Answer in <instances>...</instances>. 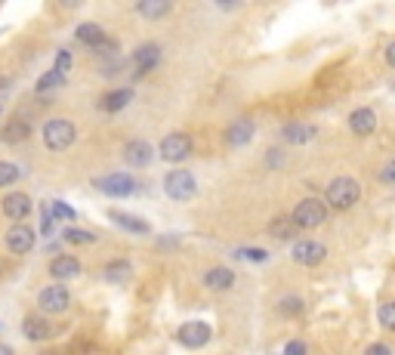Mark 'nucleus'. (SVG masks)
<instances>
[{
    "label": "nucleus",
    "instance_id": "1",
    "mask_svg": "<svg viewBox=\"0 0 395 355\" xmlns=\"http://www.w3.org/2000/svg\"><path fill=\"white\" fill-rule=\"evenodd\" d=\"M43 145L50 152H65V149H72L74 145V139H77V130H74V123L68 121V118H50L43 123Z\"/></svg>",
    "mask_w": 395,
    "mask_h": 355
},
{
    "label": "nucleus",
    "instance_id": "2",
    "mask_svg": "<svg viewBox=\"0 0 395 355\" xmlns=\"http://www.w3.org/2000/svg\"><path fill=\"white\" fill-rule=\"evenodd\" d=\"M324 198H328V204L334 207V210H349V207L359 204V198H361V185L355 182L352 176H337V180L328 185Z\"/></svg>",
    "mask_w": 395,
    "mask_h": 355
},
{
    "label": "nucleus",
    "instance_id": "3",
    "mask_svg": "<svg viewBox=\"0 0 395 355\" xmlns=\"http://www.w3.org/2000/svg\"><path fill=\"white\" fill-rule=\"evenodd\" d=\"M293 226L297 229H319L324 220H328V204L319 198H303L290 213Z\"/></svg>",
    "mask_w": 395,
    "mask_h": 355
},
{
    "label": "nucleus",
    "instance_id": "4",
    "mask_svg": "<svg viewBox=\"0 0 395 355\" xmlns=\"http://www.w3.org/2000/svg\"><path fill=\"white\" fill-rule=\"evenodd\" d=\"M37 306L43 309L46 315H62L68 306H72V293H68L65 284H46V288L37 293Z\"/></svg>",
    "mask_w": 395,
    "mask_h": 355
},
{
    "label": "nucleus",
    "instance_id": "5",
    "mask_svg": "<svg viewBox=\"0 0 395 355\" xmlns=\"http://www.w3.org/2000/svg\"><path fill=\"white\" fill-rule=\"evenodd\" d=\"M34 241H37L34 229L25 226V222H15V226H10V229H6V235H4L6 250L15 253V257H25L31 247H34Z\"/></svg>",
    "mask_w": 395,
    "mask_h": 355
},
{
    "label": "nucleus",
    "instance_id": "6",
    "mask_svg": "<svg viewBox=\"0 0 395 355\" xmlns=\"http://www.w3.org/2000/svg\"><path fill=\"white\" fill-rule=\"evenodd\" d=\"M164 192L173 201H189L198 192V182L189 170H173V173H167V180H164Z\"/></svg>",
    "mask_w": 395,
    "mask_h": 355
},
{
    "label": "nucleus",
    "instance_id": "7",
    "mask_svg": "<svg viewBox=\"0 0 395 355\" xmlns=\"http://www.w3.org/2000/svg\"><path fill=\"white\" fill-rule=\"evenodd\" d=\"M210 324L207 321H185L180 330H176V340L185 346V349H198V346L210 343Z\"/></svg>",
    "mask_w": 395,
    "mask_h": 355
},
{
    "label": "nucleus",
    "instance_id": "8",
    "mask_svg": "<svg viewBox=\"0 0 395 355\" xmlns=\"http://www.w3.org/2000/svg\"><path fill=\"white\" fill-rule=\"evenodd\" d=\"M99 192H105V195H114V198H123L130 195V192H136V180L130 173H108L102 180H93Z\"/></svg>",
    "mask_w": 395,
    "mask_h": 355
},
{
    "label": "nucleus",
    "instance_id": "9",
    "mask_svg": "<svg viewBox=\"0 0 395 355\" xmlns=\"http://www.w3.org/2000/svg\"><path fill=\"white\" fill-rule=\"evenodd\" d=\"M192 154V136L189 133H170L161 142V158L164 161H185Z\"/></svg>",
    "mask_w": 395,
    "mask_h": 355
},
{
    "label": "nucleus",
    "instance_id": "10",
    "mask_svg": "<svg viewBox=\"0 0 395 355\" xmlns=\"http://www.w3.org/2000/svg\"><path fill=\"white\" fill-rule=\"evenodd\" d=\"M290 257L300 262V266H319V262L328 257V247L321 241H312V238H306V241H297L290 250Z\"/></svg>",
    "mask_w": 395,
    "mask_h": 355
},
{
    "label": "nucleus",
    "instance_id": "11",
    "mask_svg": "<svg viewBox=\"0 0 395 355\" xmlns=\"http://www.w3.org/2000/svg\"><path fill=\"white\" fill-rule=\"evenodd\" d=\"M31 198L25 195V192H10V195L0 198V210H4V216H10L13 222H22L25 216L31 213Z\"/></svg>",
    "mask_w": 395,
    "mask_h": 355
},
{
    "label": "nucleus",
    "instance_id": "12",
    "mask_svg": "<svg viewBox=\"0 0 395 355\" xmlns=\"http://www.w3.org/2000/svg\"><path fill=\"white\" fill-rule=\"evenodd\" d=\"M161 59V46L158 43H142L139 50L133 53V68H136V77H145L152 72L154 65H158Z\"/></svg>",
    "mask_w": 395,
    "mask_h": 355
},
{
    "label": "nucleus",
    "instance_id": "13",
    "mask_svg": "<svg viewBox=\"0 0 395 355\" xmlns=\"http://www.w3.org/2000/svg\"><path fill=\"white\" fill-rule=\"evenodd\" d=\"M50 275L56 278V281H68V278H74V275H81V260L72 257V253H59L56 260L50 262Z\"/></svg>",
    "mask_w": 395,
    "mask_h": 355
},
{
    "label": "nucleus",
    "instance_id": "14",
    "mask_svg": "<svg viewBox=\"0 0 395 355\" xmlns=\"http://www.w3.org/2000/svg\"><path fill=\"white\" fill-rule=\"evenodd\" d=\"M123 161L130 167H145L152 161V145L145 139H133V142L123 145Z\"/></svg>",
    "mask_w": 395,
    "mask_h": 355
},
{
    "label": "nucleus",
    "instance_id": "15",
    "mask_svg": "<svg viewBox=\"0 0 395 355\" xmlns=\"http://www.w3.org/2000/svg\"><path fill=\"white\" fill-rule=\"evenodd\" d=\"M377 127V114L370 112V108H355L349 114V130L355 136H370Z\"/></svg>",
    "mask_w": 395,
    "mask_h": 355
},
{
    "label": "nucleus",
    "instance_id": "16",
    "mask_svg": "<svg viewBox=\"0 0 395 355\" xmlns=\"http://www.w3.org/2000/svg\"><path fill=\"white\" fill-rule=\"evenodd\" d=\"M22 334H25L28 340H34V343H41V340L53 337V328L46 319H41V315H28V319L22 321Z\"/></svg>",
    "mask_w": 395,
    "mask_h": 355
},
{
    "label": "nucleus",
    "instance_id": "17",
    "mask_svg": "<svg viewBox=\"0 0 395 355\" xmlns=\"http://www.w3.org/2000/svg\"><path fill=\"white\" fill-rule=\"evenodd\" d=\"M315 136H319V127H315V123H288V127H284V142H290V145L312 142Z\"/></svg>",
    "mask_w": 395,
    "mask_h": 355
},
{
    "label": "nucleus",
    "instance_id": "18",
    "mask_svg": "<svg viewBox=\"0 0 395 355\" xmlns=\"http://www.w3.org/2000/svg\"><path fill=\"white\" fill-rule=\"evenodd\" d=\"M28 136H31V127L25 121H10L0 127V142H6V145H19V142H25Z\"/></svg>",
    "mask_w": 395,
    "mask_h": 355
},
{
    "label": "nucleus",
    "instance_id": "19",
    "mask_svg": "<svg viewBox=\"0 0 395 355\" xmlns=\"http://www.w3.org/2000/svg\"><path fill=\"white\" fill-rule=\"evenodd\" d=\"M204 284L210 290H229L232 284H235V272L226 266H216V269H210V272H204Z\"/></svg>",
    "mask_w": 395,
    "mask_h": 355
},
{
    "label": "nucleus",
    "instance_id": "20",
    "mask_svg": "<svg viewBox=\"0 0 395 355\" xmlns=\"http://www.w3.org/2000/svg\"><path fill=\"white\" fill-rule=\"evenodd\" d=\"M74 37L81 43H87V46H93V50H99V46L105 43V31L96 25V22H83V25H77V31H74Z\"/></svg>",
    "mask_w": 395,
    "mask_h": 355
},
{
    "label": "nucleus",
    "instance_id": "21",
    "mask_svg": "<svg viewBox=\"0 0 395 355\" xmlns=\"http://www.w3.org/2000/svg\"><path fill=\"white\" fill-rule=\"evenodd\" d=\"M253 139V123L250 121H235V123H229V130H226V142L229 145H247Z\"/></svg>",
    "mask_w": 395,
    "mask_h": 355
},
{
    "label": "nucleus",
    "instance_id": "22",
    "mask_svg": "<svg viewBox=\"0 0 395 355\" xmlns=\"http://www.w3.org/2000/svg\"><path fill=\"white\" fill-rule=\"evenodd\" d=\"M108 216H112V220L118 222L121 229H127V232H136V235H145V232H149V222H145L142 216L123 213V210H108Z\"/></svg>",
    "mask_w": 395,
    "mask_h": 355
},
{
    "label": "nucleus",
    "instance_id": "23",
    "mask_svg": "<svg viewBox=\"0 0 395 355\" xmlns=\"http://www.w3.org/2000/svg\"><path fill=\"white\" fill-rule=\"evenodd\" d=\"M133 99V93L130 90H112L108 96H102V112H121V108H127V102Z\"/></svg>",
    "mask_w": 395,
    "mask_h": 355
},
{
    "label": "nucleus",
    "instance_id": "24",
    "mask_svg": "<svg viewBox=\"0 0 395 355\" xmlns=\"http://www.w3.org/2000/svg\"><path fill=\"white\" fill-rule=\"evenodd\" d=\"M136 10H139V15H145V19H161V15L170 13V4L167 0H142Z\"/></svg>",
    "mask_w": 395,
    "mask_h": 355
},
{
    "label": "nucleus",
    "instance_id": "25",
    "mask_svg": "<svg viewBox=\"0 0 395 355\" xmlns=\"http://www.w3.org/2000/svg\"><path fill=\"white\" fill-rule=\"evenodd\" d=\"M127 278H130V262L127 260H114L105 266V281L121 284V281H127Z\"/></svg>",
    "mask_w": 395,
    "mask_h": 355
},
{
    "label": "nucleus",
    "instance_id": "26",
    "mask_svg": "<svg viewBox=\"0 0 395 355\" xmlns=\"http://www.w3.org/2000/svg\"><path fill=\"white\" fill-rule=\"evenodd\" d=\"M22 176V170L13 164V161H0V189H6V185H13L15 180Z\"/></svg>",
    "mask_w": 395,
    "mask_h": 355
},
{
    "label": "nucleus",
    "instance_id": "27",
    "mask_svg": "<svg viewBox=\"0 0 395 355\" xmlns=\"http://www.w3.org/2000/svg\"><path fill=\"white\" fill-rule=\"evenodd\" d=\"M62 81H65V74H59L56 68H53V72H46V74L41 77V81H37V87H34V90H37V93H50V90H56Z\"/></svg>",
    "mask_w": 395,
    "mask_h": 355
},
{
    "label": "nucleus",
    "instance_id": "28",
    "mask_svg": "<svg viewBox=\"0 0 395 355\" xmlns=\"http://www.w3.org/2000/svg\"><path fill=\"white\" fill-rule=\"evenodd\" d=\"M377 321H380L386 330H395V300H389V303L380 306V312H377Z\"/></svg>",
    "mask_w": 395,
    "mask_h": 355
},
{
    "label": "nucleus",
    "instance_id": "29",
    "mask_svg": "<svg viewBox=\"0 0 395 355\" xmlns=\"http://www.w3.org/2000/svg\"><path fill=\"white\" fill-rule=\"evenodd\" d=\"M62 238H65L68 244H93L96 241V235H93V232H83V229H68Z\"/></svg>",
    "mask_w": 395,
    "mask_h": 355
},
{
    "label": "nucleus",
    "instance_id": "30",
    "mask_svg": "<svg viewBox=\"0 0 395 355\" xmlns=\"http://www.w3.org/2000/svg\"><path fill=\"white\" fill-rule=\"evenodd\" d=\"M269 232H272L275 238H290L293 232H297V226H293V220H284L281 216V220H275L272 226H269Z\"/></svg>",
    "mask_w": 395,
    "mask_h": 355
},
{
    "label": "nucleus",
    "instance_id": "31",
    "mask_svg": "<svg viewBox=\"0 0 395 355\" xmlns=\"http://www.w3.org/2000/svg\"><path fill=\"white\" fill-rule=\"evenodd\" d=\"M50 207V216L53 220H65V222H72L74 220V210L68 204H62V201H53V204H46Z\"/></svg>",
    "mask_w": 395,
    "mask_h": 355
},
{
    "label": "nucleus",
    "instance_id": "32",
    "mask_svg": "<svg viewBox=\"0 0 395 355\" xmlns=\"http://www.w3.org/2000/svg\"><path fill=\"white\" fill-rule=\"evenodd\" d=\"M278 309H281L284 315H297V312H303V300H300V297H284Z\"/></svg>",
    "mask_w": 395,
    "mask_h": 355
},
{
    "label": "nucleus",
    "instance_id": "33",
    "mask_svg": "<svg viewBox=\"0 0 395 355\" xmlns=\"http://www.w3.org/2000/svg\"><path fill=\"white\" fill-rule=\"evenodd\" d=\"M68 68H72V53H68V50H59V56H56V72L65 74Z\"/></svg>",
    "mask_w": 395,
    "mask_h": 355
},
{
    "label": "nucleus",
    "instance_id": "34",
    "mask_svg": "<svg viewBox=\"0 0 395 355\" xmlns=\"http://www.w3.org/2000/svg\"><path fill=\"white\" fill-rule=\"evenodd\" d=\"M365 355H392V349L386 343H370L365 349Z\"/></svg>",
    "mask_w": 395,
    "mask_h": 355
},
{
    "label": "nucleus",
    "instance_id": "35",
    "mask_svg": "<svg viewBox=\"0 0 395 355\" xmlns=\"http://www.w3.org/2000/svg\"><path fill=\"white\" fill-rule=\"evenodd\" d=\"M380 180H383V182H389V185L395 182V161H389V164H386V167L380 170Z\"/></svg>",
    "mask_w": 395,
    "mask_h": 355
},
{
    "label": "nucleus",
    "instance_id": "36",
    "mask_svg": "<svg viewBox=\"0 0 395 355\" xmlns=\"http://www.w3.org/2000/svg\"><path fill=\"white\" fill-rule=\"evenodd\" d=\"M284 355H306V343L293 340V343H288V349H284Z\"/></svg>",
    "mask_w": 395,
    "mask_h": 355
},
{
    "label": "nucleus",
    "instance_id": "37",
    "mask_svg": "<svg viewBox=\"0 0 395 355\" xmlns=\"http://www.w3.org/2000/svg\"><path fill=\"white\" fill-rule=\"evenodd\" d=\"M10 90H13V77H0V99H4Z\"/></svg>",
    "mask_w": 395,
    "mask_h": 355
},
{
    "label": "nucleus",
    "instance_id": "38",
    "mask_svg": "<svg viewBox=\"0 0 395 355\" xmlns=\"http://www.w3.org/2000/svg\"><path fill=\"white\" fill-rule=\"evenodd\" d=\"M241 257L244 260H266V253L262 250H241Z\"/></svg>",
    "mask_w": 395,
    "mask_h": 355
},
{
    "label": "nucleus",
    "instance_id": "39",
    "mask_svg": "<svg viewBox=\"0 0 395 355\" xmlns=\"http://www.w3.org/2000/svg\"><path fill=\"white\" fill-rule=\"evenodd\" d=\"M386 62H389V65L395 68V41H392L389 46H386Z\"/></svg>",
    "mask_w": 395,
    "mask_h": 355
},
{
    "label": "nucleus",
    "instance_id": "40",
    "mask_svg": "<svg viewBox=\"0 0 395 355\" xmlns=\"http://www.w3.org/2000/svg\"><path fill=\"white\" fill-rule=\"evenodd\" d=\"M0 355H15V352H13V346H6V343H0Z\"/></svg>",
    "mask_w": 395,
    "mask_h": 355
}]
</instances>
